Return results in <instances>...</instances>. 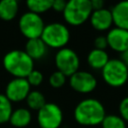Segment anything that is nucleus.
Masks as SVG:
<instances>
[{
    "mask_svg": "<svg viewBox=\"0 0 128 128\" xmlns=\"http://www.w3.org/2000/svg\"><path fill=\"white\" fill-rule=\"evenodd\" d=\"M24 51L33 61H35V60H40L46 56L48 47L41 40V38H35L26 41Z\"/></svg>",
    "mask_w": 128,
    "mask_h": 128,
    "instance_id": "nucleus-14",
    "label": "nucleus"
},
{
    "mask_svg": "<svg viewBox=\"0 0 128 128\" xmlns=\"http://www.w3.org/2000/svg\"><path fill=\"white\" fill-rule=\"evenodd\" d=\"M27 108L30 111H39L45 104L46 98L45 95L39 90H31L28 96L25 99Z\"/></svg>",
    "mask_w": 128,
    "mask_h": 128,
    "instance_id": "nucleus-18",
    "label": "nucleus"
},
{
    "mask_svg": "<svg viewBox=\"0 0 128 128\" xmlns=\"http://www.w3.org/2000/svg\"><path fill=\"white\" fill-rule=\"evenodd\" d=\"M108 43V47L120 54L128 50V30L112 27L108 30L107 34L105 35Z\"/></svg>",
    "mask_w": 128,
    "mask_h": 128,
    "instance_id": "nucleus-11",
    "label": "nucleus"
},
{
    "mask_svg": "<svg viewBox=\"0 0 128 128\" xmlns=\"http://www.w3.org/2000/svg\"><path fill=\"white\" fill-rule=\"evenodd\" d=\"M92 10H99L102 8H105V3L103 0H90Z\"/></svg>",
    "mask_w": 128,
    "mask_h": 128,
    "instance_id": "nucleus-27",
    "label": "nucleus"
},
{
    "mask_svg": "<svg viewBox=\"0 0 128 128\" xmlns=\"http://www.w3.org/2000/svg\"><path fill=\"white\" fill-rule=\"evenodd\" d=\"M40 38L48 48L59 50L68 44L70 40V30L64 23L51 22L45 24Z\"/></svg>",
    "mask_w": 128,
    "mask_h": 128,
    "instance_id": "nucleus-3",
    "label": "nucleus"
},
{
    "mask_svg": "<svg viewBox=\"0 0 128 128\" xmlns=\"http://www.w3.org/2000/svg\"><path fill=\"white\" fill-rule=\"evenodd\" d=\"M110 10L115 27L128 30V1L118 2Z\"/></svg>",
    "mask_w": 128,
    "mask_h": 128,
    "instance_id": "nucleus-13",
    "label": "nucleus"
},
{
    "mask_svg": "<svg viewBox=\"0 0 128 128\" xmlns=\"http://www.w3.org/2000/svg\"><path fill=\"white\" fill-rule=\"evenodd\" d=\"M66 81H67V76H65L63 73L59 72L58 70H55L54 72H52L49 75V78H48L49 85L52 88H55V89L63 87L65 85Z\"/></svg>",
    "mask_w": 128,
    "mask_h": 128,
    "instance_id": "nucleus-22",
    "label": "nucleus"
},
{
    "mask_svg": "<svg viewBox=\"0 0 128 128\" xmlns=\"http://www.w3.org/2000/svg\"><path fill=\"white\" fill-rule=\"evenodd\" d=\"M2 64L13 78H26L34 69V61L24 50L20 49L7 52L3 57Z\"/></svg>",
    "mask_w": 128,
    "mask_h": 128,
    "instance_id": "nucleus-2",
    "label": "nucleus"
},
{
    "mask_svg": "<svg viewBox=\"0 0 128 128\" xmlns=\"http://www.w3.org/2000/svg\"><path fill=\"white\" fill-rule=\"evenodd\" d=\"M19 12V3L16 0L0 1V19L3 21H11L16 18Z\"/></svg>",
    "mask_w": 128,
    "mask_h": 128,
    "instance_id": "nucleus-17",
    "label": "nucleus"
},
{
    "mask_svg": "<svg viewBox=\"0 0 128 128\" xmlns=\"http://www.w3.org/2000/svg\"><path fill=\"white\" fill-rule=\"evenodd\" d=\"M69 85L75 92L80 94H89L97 87L96 77L88 71L78 70L69 77Z\"/></svg>",
    "mask_w": 128,
    "mask_h": 128,
    "instance_id": "nucleus-9",
    "label": "nucleus"
},
{
    "mask_svg": "<svg viewBox=\"0 0 128 128\" xmlns=\"http://www.w3.org/2000/svg\"><path fill=\"white\" fill-rule=\"evenodd\" d=\"M12 111H13L12 103L3 93H0V124L9 122Z\"/></svg>",
    "mask_w": 128,
    "mask_h": 128,
    "instance_id": "nucleus-20",
    "label": "nucleus"
},
{
    "mask_svg": "<svg viewBox=\"0 0 128 128\" xmlns=\"http://www.w3.org/2000/svg\"><path fill=\"white\" fill-rule=\"evenodd\" d=\"M118 110H119V116L126 123H128V96L127 97H124L120 101Z\"/></svg>",
    "mask_w": 128,
    "mask_h": 128,
    "instance_id": "nucleus-24",
    "label": "nucleus"
},
{
    "mask_svg": "<svg viewBox=\"0 0 128 128\" xmlns=\"http://www.w3.org/2000/svg\"><path fill=\"white\" fill-rule=\"evenodd\" d=\"M127 128H128V125H127Z\"/></svg>",
    "mask_w": 128,
    "mask_h": 128,
    "instance_id": "nucleus-29",
    "label": "nucleus"
},
{
    "mask_svg": "<svg viewBox=\"0 0 128 128\" xmlns=\"http://www.w3.org/2000/svg\"><path fill=\"white\" fill-rule=\"evenodd\" d=\"M101 76L107 85L118 88L128 81V67L120 58H112L101 70Z\"/></svg>",
    "mask_w": 128,
    "mask_h": 128,
    "instance_id": "nucleus-5",
    "label": "nucleus"
},
{
    "mask_svg": "<svg viewBox=\"0 0 128 128\" xmlns=\"http://www.w3.org/2000/svg\"><path fill=\"white\" fill-rule=\"evenodd\" d=\"M94 48L99 50H106L108 48V43L105 35H98L94 39Z\"/></svg>",
    "mask_w": 128,
    "mask_h": 128,
    "instance_id": "nucleus-25",
    "label": "nucleus"
},
{
    "mask_svg": "<svg viewBox=\"0 0 128 128\" xmlns=\"http://www.w3.org/2000/svg\"><path fill=\"white\" fill-rule=\"evenodd\" d=\"M92 11L90 0H70L67 1L62 15L66 24L81 26L89 20Z\"/></svg>",
    "mask_w": 128,
    "mask_h": 128,
    "instance_id": "nucleus-4",
    "label": "nucleus"
},
{
    "mask_svg": "<svg viewBox=\"0 0 128 128\" xmlns=\"http://www.w3.org/2000/svg\"><path fill=\"white\" fill-rule=\"evenodd\" d=\"M32 122V112L27 107L13 109L9 123L15 128H25Z\"/></svg>",
    "mask_w": 128,
    "mask_h": 128,
    "instance_id": "nucleus-15",
    "label": "nucleus"
},
{
    "mask_svg": "<svg viewBox=\"0 0 128 128\" xmlns=\"http://www.w3.org/2000/svg\"><path fill=\"white\" fill-rule=\"evenodd\" d=\"M52 3L53 0H28L26 1V6L28 11L41 15L52 9Z\"/></svg>",
    "mask_w": 128,
    "mask_h": 128,
    "instance_id": "nucleus-19",
    "label": "nucleus"
},
{
    "mask_svg": "<svg viewBox=\"0 0 128 128\" xmlns=\"http://www.w3.org/2000/svg\"><path fill=\"white\" fill-rule=\"evenodd\" d=\"M110 57L106 50L93 48L87 55V64L93 70H102L109 61Z\"/></svg>",
    "mask_w": 128,
    "mask_h": 128,
    "instance_id": "nucleus-16",
    "label": "nucleus"
},
{
    "mask_svg": "<svg viewBox=\"0 0 128 128\" xmlns=\"http://www.w3.org/2000/svg\"><path fill=\"white\" fill-rule=\"evenodd\" d=\"M73 115L75 121L82 126H97L106 116V110L98 99L85 98L77 103Z\"/></svg>",
    "mask_w": 128,
    "mask_h": 128,
    "instance_id": "nucleus-1",
    "label": "nucleus"
},
{
    "mask_svg": "<svg viewBox=\"0 0 128 128\" xmlns=\"http://www.w3.org/2000/svg\"><path fill=\"white\" fill-rule=\"evenodd\" d=\"M100 125L102 128H127V123L116 114H106Z\"/></svg>",
    "mask_w": 128,
    "mask_h": 128,
    "instance_id": "nucleus-21",
    "label": "nucleus"
},
{
    "mask_svg": "<svg viewBox=\"0 0 128 128\" xmlns=\"http://www.w3.org/2000/svg\"><path fill=\"white\" fill-rule=\"evenodd\" d=\"M66 3H67V1H64V0H53L52 9L56 12H61L62 13L65 9Z\"/></svg>",
    "mask_w": 128,
    "mask_h": 128,
    "instance_id": "nucleus-26",
    "label": "nucleus"
},
{
    "mask_svg": "<svg viewBox=\"0 0 128 128\" xmlns=\"http://www.w3.org/2000/svg\"><path fill=\"white\" fill-rule=\"evenodd\" d=\"M54 63L56 70L63 73L65 76L70 77L79 70L80 58L73 49L66 46L57 50L54 56Z\"/></svg>",
    "mask_w": 128,
    "mask_h": 128,
    "instance_id": "nucleus-7",
    "label": "nucleus"
},
{
    "mask_svg": "<svg viewBox=\"0 0 128 128\" xmlns=\"http://www.w3.org/2000/svg\"><path fill=\"white\" fill-rule=\"evenodd\" d=\"M26 80L28 81V83L31 87H38L42 84V82L44 80V75L40 70H37L34 68L31 71V73L26 77Z\"/></svg>",
    "mask_w": 128,
    "mask_h": 128,
    "instance_id": "nucleus-23",
    "label": "nucleus"
},
{
    "mask_svg": "<svg viewBox=\"0 0 128 128\" xmlns=\"http://www.w3.org/2000/svg\"><path fill=\"white\" fill-rule=\"evenodd\" d=\"M89 22L91 26L99 32L108 31L114 25L111 10L108 8L93 10L89 17Z\"/></svg>",
    "mask_w": 128,
    "mask_h": 128,
    "instance_id": "nucleus-12",
    "label": "nucleus"
},
{
    "mask_svg": "<svg viewBox=\"0 0 128 128\" xmlns=\"http://www.w3.org/2000/svg\"><path fill=\"white\" fill-rule=\"evenodd\" d=\"M18 27L21 34L27 39L40 38L45 27V22L41 15L30 11L24 12L18 21Z\"/></svg>",
    "mask_w": 128,
    "mask_h": 128,
    "instance_id": "nucleus-6",
    "label": "nucleus"
},
{
    "mask_svg": "<svg viewBox=\"0 0 128 128\" xmlns=\"http://www.w3.org/2000/svg\"><path fill=\"white\" fill-rule=\"evenodd\" d=\"M120 59L122 60V62L128 67V50H126L125 52H123L122 54H121V57H120Z\"/></svg>",
    "mask_w": 128,
    "mask_h": 128,
    "instance_id": "nucleus-28",
    "label": "nucleus"
},
{
    "mask_svg": "<svg viewBox=\"0 0 128 128\" xmlns=\"http://www.w3.org/2000/svg\"><path fill=\"white\" fill-rule=\"evenodd\" d=\"M36 119L40 128H59L63 122V112L58 104L46 102V104L37 111Z\"/></svg>",
    "mask_w": 128,
    "mask_h": 128,
    "instance_id": "nucleus-8",
    "label": "nucleus"
},
{
    "mask_svg": "<svg viewBox=\"0 0 128 128\" xmlns=\"http://www.w3.org/2000/svg\"><path fill=\"white\" fill-rule=\"evenodd\" d=\"M30 91L31 86L26 78H13L7 83L4 95L11 103H17L24 101Z\"/></svg>",
    "mask_w": 128,
    "mask_h": 128,
    "instance_id": "nucleus-10",
    "label": "nucleus"
}]
</instances>
